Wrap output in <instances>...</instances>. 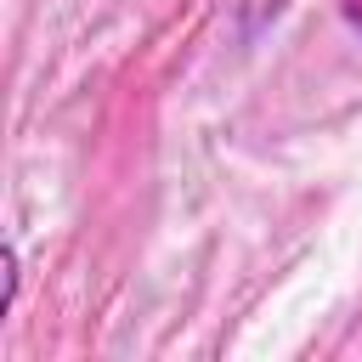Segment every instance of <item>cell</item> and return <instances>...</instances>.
Returning <instances> with one entry per match:
<instances>
[{
  "instance_id": "1",
  "label": "cell",
  "mask_w": 362,
  "mask_h": 362,
  "mask_svg": "<svg viewBox=\"0 0 362 362\" xmlns=\"http://www.w3.org/2000/svg\"><path fill=\"white\" fill-rule=\"evenodd\" d=\"M345 17H351V23H362V0H345Z\"/></svg>"
}]
</instances>
